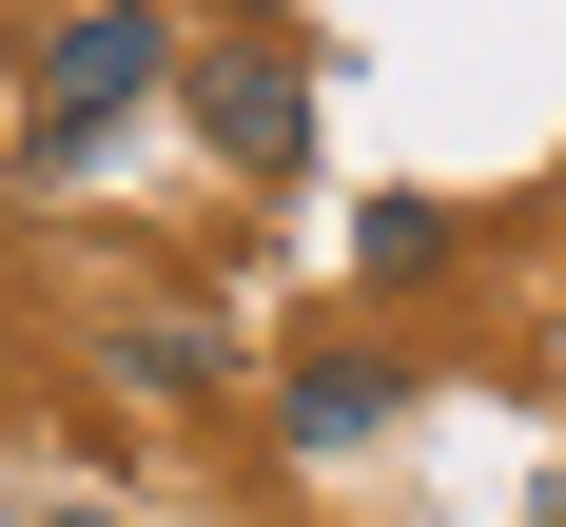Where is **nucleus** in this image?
Returning <instances> with one entry per match:
<instances>
[{
	"mask_svg": "<svg viewBox=\"0 0 566 527\" xmlns=\"http://www.w3.org/2000/svg\"><path fill=\"white\" fill-rule=\"evenodd\" d=\"M157 78H176V20H157V0H78V20L40 40V117H20V176H78L117 117L157 98Z\"/></svg>",
	"mask_w": 566,
	"mask_h": 527,
	"instance_id": "obj_1",
	"label": "nucleus"
},
{
	"mask_svg": "<svg viewBox=\"0 0 566 527\" xmlns=\"http://www.w3.org/2000/svg\"><path fill=\"white\" fill-rule=\"evenodd\" d=\"M196 137H216L234 176H293V157H313V78H293L274 40H216V59H196Z\"/></svg>",
	"mask_w": 566,
	"mask_h": 527,
	"instance_id": "obj_2",
	"label": "nucleus"
},
{
	"mask_svg": "<svg viewBox=\"0 0 566 527\" xmlns=\"http://www.w3.org/2000/svg\"><path fill=\"white\" fill-rule=\"evenodd\" d=\"M371 430H391V371L371 351H313L293 371V450H371Z\"/></svg>",
	"mask_w": 566,
	"mask_h": 527,
	"instance_id": "obj_3",
	"label": "nucleus"
},
{
	"mask_svg": "<svg viewBox=\"0 0 566 527\" xmlns=\"http://www.w3.org/2000/svg\"><path fill=\"white\" fill-rule=\"evenodd\" d=\"M352 254L410 293V274H450V215H430V196H371V234H352Z\"/></svg>",
	"mask_w": 566,
	"mask_h": 527,
	"instance_id": "obj_4",
	"label": "nucleus"
},
{
	"mask_svg": "<svg viewBox=\"0 0 566 527\" xmlns=\"http://www.w3.org/2000/svg\"><path fill=\"white\" fill-rule=\"evenodd\" d=\"M117 371H137V391H216V351L176 333V313H137V333H117Z\"/></svg>",
	"mask_w": 566,
	"mask_h": 527,
	"instance_id": "obj_5",
	"label": "nucleus"
},
{
	"mask_svg": "<svg viewBox=\"0 0 566 527\" xmlns=\"http://www.w3.org/2000/svg\"><path fill=\"white\" fill-rule=\"evenodd\" d=\"M59 527H98V508H59Z\"/></svg>",
	"mask_w": 566,
	"mask_h": 527,
	"instance_id": "obj_6",
	"label": "nucleus"
},
{
	"mask_svg": "<svg viewBox=\"0 0 566 527\" xmlns=\"http://www.w3.org/2000/svg\"><path fill=\"white\" fill-rule=\"evenodd\" d=\"M547 527H566V508H547Z\"/></svg>",
	"mask_w": 566,
	"mask_h": 527,
	"instance_id": "obj_7",
	"label": "nucleus"
}]
</instances>
